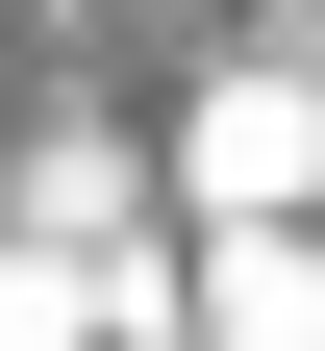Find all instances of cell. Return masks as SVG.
<instances>
[{
	"label": "cell",
	"mask_w": 325,
	"mask_h": 351,
	"mask_svg": "<svg viewBox=\"0 0 325 351\" xmlns=\"http://www.w3.org/2000/svg\"><path fill=\"white\" fill-rule=\"evenodd\" d=\"M325 201V51H225L175 101V226H300Z\"/></svg>",
	"instance_id": "cell-1"
},
{
	"label": "cell",
	"mask_w": 325,
	"mask_h": 351,
	"mask_svg": "<svg viewBox=\"0 0 325 351\" xmlns=\"http://www.w3.org/2000/svg\"><path fill=\"white\" fill-rule=\"evenodd\" d=\"M151 351H325V201L300 226H175V326Z\"/></svg>",
	"instance_id": "cell-2"
},
{
	"label": "cell",
	"mask_w": 325,
	"mask_h": 351,
	"mask_svg": "<svg viewBox=\"0 0 325 351\" xmlns=\"http://www.w3.org/2000/svg\"><path fill=\"white\" fill-rule=\"evenodd\" d=\"M101 226H0V351H101V276H75Z\"/></svg>",
	"instance_id": "cell-3"
}]
</instances>
